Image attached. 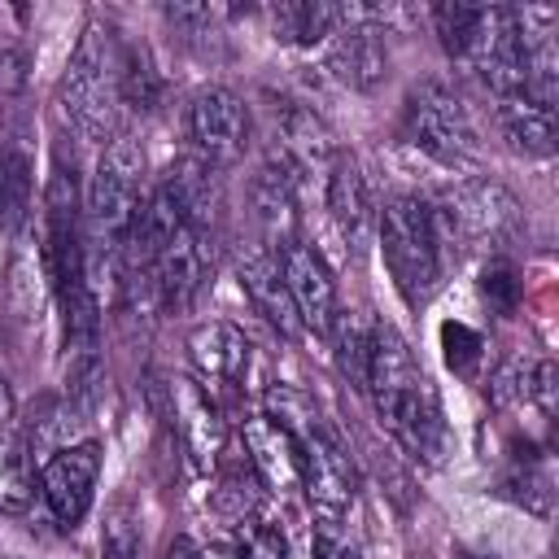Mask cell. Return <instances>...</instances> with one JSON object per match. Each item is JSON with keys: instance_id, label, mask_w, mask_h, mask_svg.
I'll return each instance as SVG.
<instances>
[{"instance_id": "52a82bcc", "label": "cell", "mask_w": 559, "mask_h": 559, "mask_svg": "<svg viewBox=\"0 0 559 559\" xmlns=\"http://www.w3.org/2000/svg\"><path fill=\"white\" fill-rule=\"evenodd\" d=\"M100 445L96 441H74L61 445L44 459L39 467V498L48 507V515L61 528H79L96 502V485H100Z\"/></svg>"}, {"instance_id": "6da1fadb", "label": "cell", "mask_w": 559, "mask_h": 559, "mask_svg": "<svg viewBox=\"0 0 559 559\" xmlns=\"http://www.w3.org/2000/svg\"><path fill=\"white\" fill-rule=\"evenodd\" d=\"M362 393H371V406H376L380 424L389 428V437L406 454H415L419 463H441L445 459L450 424H445L441 397H437L432 380L424 376V367L415 362L411 345L389 323L376 328Z\"/></svg>"}, {"instance_id": "9a60e30c", "label": "cell", "mask_w": 559, "mask_h": 559, "mask_svg": "<svg viewBox=\"0 0 559 559\" xmlns=\"http://www.w3.org/2000/svg\"><path fill=\"white\" fill-rule=\"evenodd\" d=\"M489 397L498 411H555V362L550 358H533V354H511L498 362L493 380H489Z\"/></svg>"}, {"instance_id": "d6a6232c", "label": "cell", "mask_w": 559, "mask_h": 559, "mask_svg": "<svg viewBox=\"0 0 559 559\" xmlns=\"http://www.w3.org/2000/svg\"><path fill=\"white\" fill-rule=\"evenodd\" d=\"M192 555H197V546H192L188 537H175L170 550H166V559H192Z\"/></svg>"}, {"instance_id": "8fae6325", "label": "cell", "mask_w": 559, "mask_h": 559, "mask_svg": "<svg viewBox=\"0 0 559 559\" xmlns=\"http://www.w3.org/2000/svg\"><path fill=\"white\" fill-rule=\"evenodd\" d=\"M323 197H328V214H332L341 240H345L354 253H362V249L371 245V236H376V214H380L362 166H358L354 157H336V162L328 166V188H323Z\"/></svg>"}, {"instance_id": "ba28073f", "label": "cell", "mask_w": 559, "mask_h": 559, "mask_svg": "<svg viewBox=\"0 0 559 559\" xmlns=\"http://www.w3.org/2000/svg\"><path fill=\"white\" fill-rule=\"evenodd\" d=\"M166 402H170V424L179 432V445L188 454V463L197 472H214L227 454V419L218 411V402L210 397V389L201 380H170L166 384Z\"/></svg>"}, {"instance_id": "ac0fdd59", "label": "cell", "mask_w": 559, "mask_h": 559, "mask_svg": "<svg viewBox=\"0 0 559 559\" xmlns=\"http://www.w3.org/2000/svg\"><path fill=\"white\" fill-rule=\"evenodd\" d=\"M266 22H271L275 39L297 44V48H314V44L332 39L349 22V9L345 4H328V0H284V4L266 9Z\"/></svg>"}, {"instance_id": "277c9868", "label": "cell", "mask_w": 559, "mask_h": 559, "mask_svg": "<svg viewBox=\"0 0 559 559\" xmlns=\"http://www.w3.org/2000/svg\"><path fill=\"white\" fill-rule=\"evenodd\" d=\"M402 135L437 162L480 157V127L467 96L445 79H424L402 105Z\"/></svg>"}, {"instance_id": "f1b7e54d", "label": "cell", "mask_w": 559, "mask_h": 559, "mask_svg": "<svg viewBox=\"0 0 559 559\" xmlns=\"http://www.w3.org/2000/svg\"><path fill=\"white\" fill-rule=\"evenodd\" d=\"M100 559H140V524L127 511H114L100 537Z\"/></svg>"}, {"instance_id": "d4e9b609", "label": "cell", "mask_w": 559, "mask_h": 559, "mask_svg": "<svg viewBox=\"0 0 559 559\" xmlns=\"http://www.w3.org/2000/svg\"><path fill=\"white\" fill-rule=\"evenodd\" d=\"M441 354H445V367L463 380H476L480 362H485V336L459 319L441 323Z\"/></svg>"}, {"instance_id": "3957f363", "label": "cell", "mask_w": 559, "mask_h": 559, "mask_svg": "<svg viewBox=\"0 0 559 559\" xmlns=\"http://www.w3.org/2000/svg\"><path fill=\"white\" fill-rule=\"evenodd\" d=\"M376 236H380V253H384V266L397 284L402 301L424 306L445 271L432 205L419 197H389L384 210L376 214Z\"/></svg>"}, {"instance_id": "ffe728a7", "label": "cell", "mask_w": 559, "mask_h": 559, "mask_svg": "<svg viewBox=\"0 0 559 559\" xmlns=\"http://www.w3.org/2000/svg\"><path fill=\"white\" fill-rule=\"evenodd\" d=\"M376 328H380V319H371L367 310H336V319H332V328H328L336 367H341V376H345L354 389L367 384V362H371Z\"/></svg>"}, {"instance_id": "836d02e7", "label": "cell", "mask_w": 559, "mask_h": 559, "mask_svg": "<svg viewBox=\"0 0 559 559\" xmlns=\"http://www.w3.org/2000/svg\"><path fill=\"white\" fill-rule=\"evenodd\" d=\"M454 559H493V555H485V550H454Z\"/></svg>"}, {"instance_id": "5b68a950", "label": "cell", "mask_w": 559, "mask_h": 559, "mask_svg": "<svg viewBox=\"0 0 559 559\" xmlns=\"http://www.w3.org/2000/svg\"><path fill=\"white\" fill-rule=\"evenodd\" d=\"M441 258L450 262L454 245H480V249H502L520 231V201L493 183V179H467L445 192L441 205H432Z\"/></svg>"}, {"instance_id": "44dd1931", "label": "cell", "mask_w": 559, "mask_h": 559, "mask_svg": "<svg viewBox=\"0 0 559 559\" xmlns=\"http://www.w3.org/2000/svg\"><path fill=\"white\" fill-rule=\"evenodd\" d=\"M118 92H122V109H135V114H153L162 105L166 79H162L157 61L144 44L118 48Z\"/></svg>"}, {"instance_id": "7c38bea8", "label": "cell", "mask_w": 559, "mask_h": 559, "mask_svg": "<svg viewBox=\"0 0 559 559\" xmlns=\"http://www.w3.org/2000/svg\"><path fill=\"white\" fill-rule=\"evenodd\" d=\"M240 275V288L245 297L253 301V310L280 332V336H301V319H297V306L288 297V284H284V271H280V258L275 249H249L236 266Z\"/></svg>"}, {"instance_id": "4fadbf2b", "label": "cell", "mask_w": 559, "mask_h": 559, "mask_svg": "<svg viewBox=\"0 0 559 559\" xmlns=\"http://www.w3.org/2000/svg\"><path fill=\"white\" fill-rule=\"evenodd\" d=\"M249 210L266 236V249L297 240V179L275 157H266L249 179Z\"/></svg>"}, {"instance_id": "f546056e", "label": "cell", "mask_w": 559, "mask_h": 559, "mask_svg": "<svg viewBox=\"0 0 559 559\" xmlns=\"http://www.w3.org/2000/svg\"><path fill=\"white\" fill-rule=\"evenodd\" d=\"M314 559H362V550H358V542L341 528V520L323 515V520L314 524Z\"/></svg>"}, {"instance_id": "83f0119b", "label": "cell", "mask_w": 559, "mask_h": 559, "mask_svg": "<svg viewBox=\"0 0 559 559\" xmlns=\"http://www.w3.org/2000/svg\"><path fill=\"white\" fill-rule=\"evenodd\" d=\"M231 542H236L240 559H288V537H284V528L271 524V520H262V515L236 524V537H231Z\"/></svg>"}, {"instance_id": "2e32d148", "label": "cell", "mask_w": 559, "mask_h": 559, "mask_svg": "<svg viewBox=\"0 0 559 559\" xmlns=\"http://www.w3.org/2000/svg\"><path fill=\"white\" fill-rule=\"evenodd\" d=\"M188 358L197 367V376L205 384H236L249 367V341L223 323V319H210V323H197L192 336H188Z\"/></svg>"}, {"instance_id": "603a6c76", "label": "cell", "mask_w": 559, "mask_h": 559, "mask_svg": "<svg viewBox=\"0 0 559 559\" xmlns=\"http://www.w3.org/2000/svg\"><path fill=\"white\" fill-rule=\"evenodd\" d=\"M35 498V467L22 441L4 437L0 441V511L4 515H22Z\"/></svg>"}, {"instance_id": "484cf974", "label": "cell", "mask_w": 559, "mask_h": 559, "mask_svg": "<svg viewBox=\"0 0 559 559\" xmlns=\"http://www.w3.org/2000/svg\"><path fill=\"white\" fill-rule=\"evenodd\" d=\"M428 17H432V31H437L441 48H445L454 61H463V52H467V44H472V31H476L480 9H476V4H432V9H428Z\"/></svg>"}, {"instance_id": "cb8c5ba5", "label": "cell", "mask_w": 559, "mask_h": 559, "mask_svg": "<svg viewBox=\"0 0 559 559\" xmlns=\"http://www.w3.org/2000/svg\"><path fill=\"white\" fill-rule=\"evenodd\" d=\"M502 493H511L520 507H528L533 515H546L550 511V463L546 459H533V454H515L511 472L502 476Z\"/></svg>"}, {"instance_id": "d6986e66", "label": "cell", "mask_w": 559, "mask_h": 559, "mask_svg": "<svg viewBox=\"0 0 559 559\" xmlns=\"http://www.w3.org/2000/svg\"><path fill=\"white\" fill-rule=\"evenodd\" d=\"M262 502H266V485L253 472V463L245 454L240 459L223 454V463L214 467V511L227 524H245V520L262 515Z\"/></svg>"}, {"instance_id": "8992f818", "label": "cell", "mask_w": 559, "mask_h": 559, "mask_svg": "<svg viewBox=\"0 0 559 559\" xmlns=\"http://www.w3.org/2000/svg\"><path fill=\"white\" fill-rule=\"evenodd\" d=\"M183 131H188V153L201 157L205 166L223 170L231 162L245 157L249 148V105L231 92V87H201L192 100H188V114H183Z\"/></svg>"}, {"instance_id": "7402d4cb", "label": "cell", "mask_w": 559, "mask_h": 559, "mask_svg": "<svg viewBox=\"0 0 559 559\" xmlns=\"http://www.w3.org/2000/svg\"><path fill=\"white\" fill-rule=\"evenodd\" d=\"M31 214V157L13 144H0V231H22Z\"/></svg>"}, {"instance_id": "1f68e13d", "label": "cell", "mask_w": 559, "mask_h": 559, "mask_svg": "<svg viewBox=\"0 0 559 559\" xmlns=\"http://www.w3.org/2000/svg\"><path fill=\"white\" fill-rule=\"evenodd\" d=\"M13 406H17V402H13V384H9V376L0 371V428L13 419Z\"/></svg>"}, {"instance_id": "5bb4252c", "label": "cell", "mask_w": 559, "mask_h": 559, "mask_svg": "<svg viewBox=\"0 0 559 559\" xmlns=\"http://www.w3.org/2000/svg\"><path fill=\"white\" fill-rule=\"evenodd\" d=\"M245 459L262 476L266 489H297L301 485V454L297 437L275 415H249L245 419Z\"/></svg>"}, {"instance_id": "30bf717a", "label": "cell", "mask_w": 559, "mask_h": 559, "mask_svg": "<svg viewBox=\"0 0 559 559\" xmlns=\"http://www.w3.org/2000/svg\"><path fill=\"white\" fill-rule=\"evenodd\" d=\"M275 258H280V271H284L288 297L297 306L301 332L328 336V328L336 319V280H332L323 253L310 249L306 240H288V245L275 249Z\"/></svg>"}, {"instance_id": "9c48e42d", "label": "cell", "mask_w": 559, "mask_h": 559, "mask_svg": "<svg viewBox=\"0 0 559 559\" xmlns=\"http://www.w3.org/2000/svg\"><path fill=\"white\" fill-rule=\"evenodd\" d=\"M376 17V9H349V22L328 44V70L354 92H376L389 79V44Z\"/></svg>"}, {"instance_id": "4dcf8cb0", "label": "cell", "mask_w": 559, "mask_h": 559, "mask_svg": "<svg viewBox=\"0 0 559 559\" xmlns=\"http://www.w3.org/2000/svg\"><path fill=\"white\" fill-rule=\"evenodd\" d=\"M192 559H240V550H236V542L218 537V542H205V546H197V555H192Z\"/></svg>"}, {"instance_id": "7a4b0ae2", "label": "cell", "mask_w": 559, "mask_h": 559, "mask_svg": "<svg viewBox=\"0 0 559 559\" xmlns=\"http://www.w3.org/2000/svg\"><path fill=\"white\" fill-rule=\"evenodd\" d=\"M118 48L122 39L114 35L109 22H87L66 74L57 83V109L61 118L83 135L96 140L100 148L122 135V92H118Z\"/></svg>"}, {"instance_id": "e0dca14e", "label": "cell", "mask_w": 559, "mask_h": 559, "mask_svg": "<svg viewBox=\"0 0 559 559\" xmlns=\"http://www.w3.org/2000/svg\"><path fill=\"white\" fill-rule=\"evenodd\" d=\"M493 122H498V135L515 153H524V157H550L555 153V109L550 105H537L533 96L515 92V96L498 100Z\"/></svg>"}, {"instance_id": "4316f807", "label": "cell", "mask_w": 559, "mask_h": 559, "mask_svg": "<svg viewBox=\"0 0 559 559\" xmlns=\"http://www.w3.org/2000/svg\"><path fill=\"white\" fill-rule=\"evenodd\" d=\"M480 297L489 301L493 314H515L520 310V297H524L520 271L507 258H489V266L480 271Z\"/></svg>"}]
</instances>
